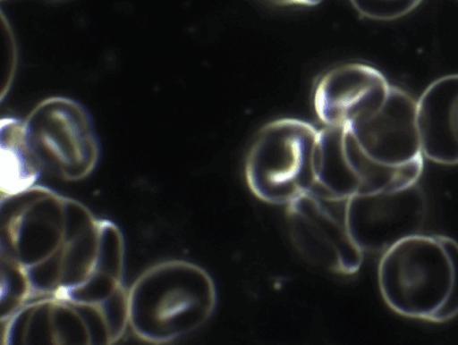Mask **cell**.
<instances>
[{
    "mask_svg": "<svg viewBox=\"0 0 458 345\" xmlns=\"http://www.w3.org/2000/svg\"><path fill=\"white\" fill-rule=\"evenodd\" d=\"M216 301V284L204 268L164 261L144 271L128 291L129 325L144 341L169 342L201 327Z\"/></svg>",
    "mask_w": 458,
    "mask_h": 345,
    "instance_id": "cell-1",
    "label": "cell"
},
{
    "mask_svg": "<svg viewBox=\"0 0 458 345\" xmlns=\"http://www.w3.org/2000/svg\"><path fill=\"white\" fill-rule=\"evenodd\" d=\"M2 206V251L25 272L62 254L69 240L94 223L85 206L33 186Z\"/></svg>",
    "mask_w": 458,
    "mask_h": 345,
    "instance_id": "cell-2",
    "label": "cell"
},
{
    "mask_svg": "<svg viewBox=\"0 0 458 345\" xmlns=\"http://www.w3.org/2000/svg\"><path fill=\"white\" fill-rule=\"evenodd\" d=\"M318 130L292 117L265 124L251 143L244 165L246 183L259 200L288 205L317 183L314 154Z\"/></svg>",
    "mask_w": 458,
    "mask_h": 345,
    "instance_id": "cell-3",
    "label": "cell"
},
{
    "mask_svg": "<svg viewBox=\"0 0 458 345\" xmlns=\"http://www.w3.org/2000/svg\"><path fill=\"white\" fill-rule=\"evenodd\" d=\"M453 268L437 235L416 234L386 250L377 282L386 304L396 314L429 321L450 292Z\"/></svg>",
    "mask_w": 458,
    "mask_h": 345,
    "instance_id": "cell-4",
    "label": "cell"
},
{
    "mask_svg": "<svg viewBox=\"0 0 458 345\" xmlns=\"http://www.w3.org/2000/svg\"><path fill=\"white\" fill-rule=\"evenodd\" d=\"M24 121L43 169L72 181L94 170L99 143L90 114L81 103L66 97H49L38 102Z\"/></svg>",
    "mask_w": 458,
    "mask_h": 345,
    "instance_id": "cell-5",
    "label": "cell"
},
{
    "mask_svg": "<svg viewBox=\"0 0 458 345\" xmlns=\"http://www.w3.org/2000/svg\"><path fill=\"white\" fill-rule=\"evenodd\" d=\"M428 204L421 188L357 192L347 199L346 226L363 252L384 253L399 241L420 233Z\"/></svg>",
    "mask_w": 458,
    "mask_h": 345,
    "instance_id": "cell-6",
    "label": "cell"
},
{
    "mask_svg": "<svg viewBox=\"0 0 458 345\" xmlns=\"http://www.w3.org/2000/svg\"><path fill=\"white\" fill-rule=\"evenodd\" d=\"M390 88L386 77L363 63H346L327 71L318 81L313 106L326 126L350 129L383 105Z\"/></svg>",
    "mask_w": 458,
    "mask_h": 345,
    "instance_id": "cell-7",
    "label": "cell"
},
{
    "mask_svg": "<svg viewBox=\"0 0 458 345\" xmlns=\"http://www.w3.org/2000/svg\"><path fill=\"white\" fill-rule=\"evenodd\" d=\"M373 159L401 165L423 156L417 124V101L407 91L390 85L379 109L348 129Z\"/></svg>",
    "mask_w": 458,
    "mask_h": 345,
    "instance_id": "cell-8",
    "label": "cell"
},
{
    "mask_svg": "<svg viewBox=\"0 0 458 345\" xmlns=\"http://www.w3.org/2000/svg\"><path fill=\"white\" fill-rule=\"evenodd\" d=\"M421 154L440 164H458V74L431 82L417 100Z\"/></svg>",
    "mask_w": 458,
    "mask_h": 345,
    "instance_id": "cell-9",
    "label": "cell"
},
{
    "mask_svg": "<svg viewBox=\"0 0 458 345\" xmlns=\"http://www.w3.org/2000/svg\"><path fill=\"white\" fill-rule=\"evenodd\" d=\"M0 141L2 192L7 197L33 187L44 169L29 139L25 121L2 118Z\"/></svg>",
    "mask_w": 458,
    "mask_h": 345,
    "instance_id": "cell-10",
    "label": "cell"
},
{
    "mask_svg": "<svg viewBox=\"0 0 458 345\" xmlns=\"http://www.w3.org/2000/svg\"><path fill=\"white\" fill-rule=\"evenodd\" d=\"M346 128L325 126L318 130L314 154L317 182L331 194L348 198L359 192L360 181L344 148Z\"/></svg>",
    "mask_w": 458,
    "mask_h": 345,
    "instance_id": "cell-11",
    "label": "cell"
},
{
    "mask_svg": "<svg viewBox=\"0 0 458 345\" xmlns=\"http://www.w3.org/2000/svg\"><path fill=\"white\" fill-rule=\"evenodd\" d=\"M344 148L347 159L360 181L359 192H372L404 188L417 183L423 171V156L401 165L380 163L360 147L346 129Z\"/></svg>",
    "mask_w": 458,
    "mask_h": 345,
    "instance_id": "cell-12",
    "label": "cell"
},
{
    "mask_svg": "<svg viewBox=\"0 0 458 345\" xmlns=\"http://www.w3.org/2000/svg\"><path fill=\"white\" fill-rule=\"evenodd\" d=\"M286 220L293 245L307 260L324 269L342 273L335 248L315 223L291 205H287Z\"/></svg>",
    "mask_w": 458,
    "mask_h": 345,
    "instance_id": "cell-13",
    "label": "cell"
},
{
    "mask_svg": "<svg viewBox=\"0 0 458 345\" xmlns=\"http://www.w3.org/2000/svg\"><path fill=\"white\" fill-rule=\"evenodd\" d=\"M445 248L453 268V279L450 292L443 306L431 316L429 321L446 322L458 315V241L451 237L437 235Z\"/></svg>",
    "mask_w": 458,
    "mask_h": 345,
    "instance_id": "cell-14",
    "label": "cell"
},
{
    "mask_svg": "<svg viewBox=\"0 0 458 345\" xmlns=\"http://www.w3.org/2000/svg\"><path fill=\"white\" fill-rule=\"evenodd\" d=\"M423 0H350L352 7L369 5L383 18L396 20L416 9Z\"/></svg>",
    "mask_w": 458,
    "mask_h": 345,
    "instance_id": "cell-15",
    "label": "cell"
},
{
    "mask_svg": "<svg viewBox=\"0 0 458 345\" xmlns=\"http://www.w3.org/2000/svg\"><path fill=\"white\" fill-rule=\"evenodd\" d=\"M270 4L280 6H316L323 2V0H265Z\"/></svg>",
    "mask_w": 458,
    "mask_h": 345,
    "instance_id": "cell-16",
    "label": "cell"
},
{
    "mask_svg": "<svg viewBox=\"0 0 458 345\" xmlns=\"http://www.w3.org/2000/svg\"><path fill=\"white\" fill-rule=\"evenodd\" d=\"M48 1H51V2H62V1H65V0H48Z\"/></svg>",
    "mask_w": 458,
    "mask_h": 345,
    "instance_id": "cell-17",
    "label": "cell"
}]
</instances>
